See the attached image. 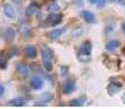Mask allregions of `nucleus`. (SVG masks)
Returning a JSON list of instances; mask_svg holds the SVG:
<instances>
[{
    "instance_id": "obj_4",
    "label": "nucleus",
    "mask_w": 125,
    "mask_h": 109,
    "mask_svg": "<svg viewBox=\"0 0 125 109\" xmlns=\"http://www.w3.org/2000/svg\"><path fill=\"white\" fill-rule=\"evenodd\" d=\"M91 48H93L91 44H90L89 41H85V42L82 44V46L80 47V49H78V52H80V54L81 55L89 56V55L91 54Z\"/></svg>"
},
{
    "instance_id": "obj_9",
    "label": "nucleus",
    "mask_w": 125,
    "mask_h": 109,
    "mask_svg": "<svg viewBox=\"0 0 125 109\" xmlns=\"http://www.w3.org/2000/svg\"><path fill=\"white\" fill-rule=\"evenodd\" d=\"M16 72H18L20 75H22V76H25V77L28 76V74H29V69H28L23 63H18V65H16Z\"/></svg>"
},
{
    "instance_id": "obj_19",
    "label": "nucleus",
    "mask_w": 125,
    "mask_h": 109,
    "mask_svg": "<svg viewBox=\"0 0 125 109\" xmlns=\"http://www.w3.org/2000/svg\"><path fill=\"white\" fill-rule=\"evenodd\" d=\"M71 106H82L83 104V101H82L81 98H75L74 101H71Z\"/></svg>"
},
{
    "instance_id": "obj_3",
    "label": "nucleus",
    "mask_w": 125,
    "mask_h": 109,
    "mask_svg": "<svg viewBox=\"0 0 125 109\" xmlns=\"http://www.w3.org/2000/svg\"><path fill=\"white\" fill-rule=\"evenodd\" d=\"M75 89H76V83H75V81H73V80H67V81H64L63 86H62V90H63L64 94H70V93H73Z\"/></svg>"
},
{
    "instance_id": "obj_16",
    "label": "nucleus",
    "mask_w": 125,
    "mask_h": 109,
    "mask_svg": "<svg viewBox=\"0 0 125 109\" xmlns=\"http://www.w3.org/2000/svg\"><path fill=\"white\" fill-rule=\"evenodd\" d=\"M20 33H21L22 35H29V33H31V27L28 26L27 24H21L20 25Z\"/></svg>"
},
{
    "instance_id": "obj_5",
    "label": "nucleus",
    "mask_w": 125,
    "mask_h": 109,
    "mask_svg": "<svg viewBox=\"0 0 125 109\" xmlns=\"http://www.w3.org/2000/svg\"><path fill=\"white\" fill-rule=\"evenodd\" d=\"M41 54H42V61H53V52L49 47L43 46L41 48Z\"/></svg>"
},
{
    "instance_id": "obj_6",
    "label": "nucleus",
    "mask_w": 125,
    "mask_h": 109,
    "mask_svg": "<svg viewBox=\"0 0 125 109\" xmlns=\"http://www.w3.org/2000/svg\"><path fill=\"white\" fill-rule=\"evenodd\" d=\"M81 15H82V18L84 19V21H87L88 24H95V22H96V16L94 15L93 12H90V11H82Z\"/></svg>"
},
{
    "instance_id": "obj_23",
    "label": "nucleus",
    "mask_w": 125,
    "mask_h": 109,
    "mask_svg": "<svg viewBox=\"0 0 125 109\" xmlns=\"http://www.w3.org/2000/svg\"><path fill=\"white\" fill-rule=\"evenodd\" d=\"M14 1H15V2H20L21 0H14Z\"/></svg>"
},
{
    "instance_id": "obj_17",
    "label": "nucleus",
    "mask_w": 125,
    "mask_h": 109,
    "mask_svg": "<svg viewBox=\"0 0 125 109\" xmlns=\"http://www.w3.org/2000/svg\"><path fill=\"white\" fill-rule=\"evenodd\" d=\"M90 2L94 5L98 6V7H103L105 5V0H90Z\"/></svg>"
},
{
    "instance_id": "obj_7",
    "label": "nucleus",
    "mask_w": 125,
    "mask_h": 109,
    "mask_svg": "<svg viewBox=\"0 0 125 109\" xmlns=\"http://www.w3.org/2000/svg\"><path fill=\"white\" fill-rule=\"evenodd\" d=\"M43 86V80L41 79L40 76H34L32 79V81H31V87L33 89H35V90H39V89H41Z\"/></svg>"
},
{
    "instance_id": "obj_22",
    "label": "nucleus",
    "mask_w": 125,
    "mask_h": 109,
    "mask_svg": "<svg viewBox=\"0 0 125 109\" xmlns=\"http://www.w3.org/2000/svg\"><path fill=\"white\" fill-rule=\"evenodd\" d=\"M122 29H123V32H124V34H125V22L123 24V26H122Z\"/></svg>"
},
{
    "instance_id": "obj_8",
    "label": "nucleus",
    "mask_w": 125,
    "mask_h": 109,
    "mask_svg": "<svg viewBox=\"0 0 125 109\" xmlns=\"http://www.w3.org/2000/svg\"><path fill=\"white\" fill-rule=\"evenodd\" d=\"M23 53H25V55L27 56V58H29V59H33V58H35L36 56V54H38V52H36V48L34 47V46H27V47H25V49H23Z\"/></svg>"
},
{
    "instance_id": "obj_11",
    "label": "nucleus",
    "mask_w": 125,
    "mask_h": 109,
    "mask_svg": "<svg viewBox=\"0 0 125 109\" xmlns=\"http://www.w3.org/2000/svg\"><path fill=\"white\" fill-rule=\"evenodd\" d=\"M120 87H122V85H120L119 82H111L110 83V86L108 87V90H109L110 94H115V93H118L119 92Z\"/></svg>"
},
{
    "instance_id": "obj_18",
    "label": "nucleus",
    "mask_w": 125,
    "mask_h": 109,
    "mask_svg": "<svg viewBox=\"0 0 125 109\" xmlns=\"http://www.w3.org/2000/svg\"><path fill=\"white\" fill-rule=\"evenodd\" d=\"M6 67H7V60H6V58L0 55V68L1 69H5Z\"/></svg>"
},
{
    "instance_id": "obj_1",
    "label": "nucleus",
    "mask_w": 125,
    "mask_h": 109,
    "mask_svg": "<svg viewBox=\"0 0 125 109\" xmlns=\"http://www.w3.org/2000/svg\"><path fill=\"white\" fill-rule=\"evenodd\" d=\"M62 21V14H59V13H50L48 16H47V19H46V24L48 25V26H56V25H59L60 22Z\"/></svg>"
},
{
    "instance_id": "obj_10",
    "label": "nucleus",
    "mask_w": 125,
    "mask_h": 109,
    "mask_svg": "<svg viewBox=\"0 0 125 109\" xmlns=\"http://www.w3.org/2000/svg\"><path fill=\"white\" fill-rule=\"evenodd\" d=\"M64 32V28H59V29H54V31H52V32L48 33V36L52 40H56L57 38H60L61 35H62V33Z\"/></svg>"
},
{
    "instance_id": "obj_21",
    "label": "nucleus",
    "mask_w": 125,
    "mask_h": 109,
    "mask_svg": "<svg viewBox=\"0 0 125 109\" xmlns=\"http://www.w3.org/2000/svg\"><path fill=\"white\" fill-rule=\"evenodd\" d=\"M4 93H5V87L2 85H0V97L4 95Z\"/></svg>"
},
{
    "instance_id": "obj_14",
    "label": "nucleus",
    "mask_w": 125,
    "mask_h": 109,
    "mask_svg": "<svg viewBox=\"0 0 125 109\" xmlns=\"http://www.w3.org/2000/svg\"><path fill=\"white\" fill-rule=\"evenodd\" d=\"M118 47H119V41H117V40H111L105 46V48L108 49V50H115V49L118 48Z\"/></svg>"
},
{
    "instance_id": "obj_13",
    "label": "nucleus",
    "mask_w": 125,
    "mask_h": 109,
    "mask_svg": "<svg viewBox=\"0 0 125 109\" xmlns=\"http://www.w3.org/2000/svg\"><path fill=\"white\" fill-rule=\"evenodd\" d=\"M4 36L7 41H12L14 36H15V32H14V29L13 28H6L5 31V34H4Z\"/></svg>"
},
{
    "instance_id": "obj_24",
    "label": "nucleus",
    "mask_w": 125,
    "mask_h": 109,
    "mask_svg": "<svg viewBox=\"0 0 125 109\" xmlns=\"http://www.w3.org/2000/svg\"><path fill=\"white\" fill-rule=\"evenodd\" d=\"M110 1H118V0H110Z\"/></svg>"
},
{
    "instance_id": "obj_15",
    "label": "nucleus",
    "mask_w": 125,
    "mask_h": 109,
    "mask_svg": "<svg viewBox=\"0 0 125 109\" xmlns=\"http://www.w3.org/2000/svg\"><path fill=\"white\" fill-rule=\"evenodd\" d=\"M36 12H38V6L36 5H31L26 8V15L32 16V15H34Z\"/></svg>"
},
{
    "instance_id": "obj_20",
    "label": "nucleus",
    "mask_w": 125,
    "mask_h": 109,
    "mask_svg": "<svg viewBox=\"0 0 125 109\" xmlns=\"http://www.w3.org/2000/svg\"><path fill=\"white\" fill-rule=\"evenodd\" d=\"M48 10L50 12H55V11L59 10V6L56 5V4H53V5H50V7H48Z\"/></svg>"
},
{
    "instance_id": "obj_12",
    "label": "nucleus",
    "mask_w": 125,
    "mask_h": 109,
    "mask_svg": "<svg viewBox=\"0 0 125 109\" xmlns=\"http://www.w3.org/2000/svg\"><path fill=\"white\" fill-rule=\"evenodd\" d=\"M8 106H16V107H21V106H25L26 104V101L23 100V98L19 97V98H13L11 100L10 102H8Z\"/></svg>"
},
{
    "instance_id": "obj_2",
    "label": "nucleus",
    "mask_w": 125,
    "mask_h": 109,
    "mask_svg": "<svg viewBox=\"0 0 125 109\" xmlns=\"http://www.w3.org/2000/svg\"><path fill=\"white\" fill-rule=\"evenodd\" d=\"M4 14L10 19H15L16 18V10L15 7L11 4H5L4 5Z\"/></svg>"
}]
</instances>
